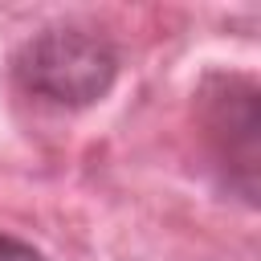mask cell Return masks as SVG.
<instances>
[{
    "mask_svg": "<svg viewBox=\"0 0 261 261\" xmlns=\"http://www.w3.org/2000/svg\"><path fill=\"white\" fill-rule=\"evenodd\" d=\"M196 118L220 184L245 204L257 200L261 94L245 73H208L196 94Z\"/></svg>",
    "mask_w": 261,
    "mask_h": 261,
    "instance_id": "2",
    "label": "cell"
},
{
    "mask_svg": "<svg viewBox=\"0 0 261 261\" xmlns=\"http://www.w3.org/2000/svg\"><path fill=\"white\" fill-rule=\"evenodd\" d=\"M118 45L86 24H49L12 57V82L24 98L53 110H82L110 94L118 77Z\"/></svg>",
    "mask_w": 261,
    "mask_h": 261,
    "instance_id": "1",
    "label": "cell"
},
{
    "mask_svg": "<svg viewBox=\"0 0 261 261\" xmlns=\"http://www.w3.org/2000/svg\"><path fill=\"white\" fill-rule=\"evenodd\" d=\"M0 261H49L37 245L12 237V232H0Z\"/></svg>",
    "mask_w": 261,
    "mask_h": 261,
    "instance_id": "3",
    "label": "cell"
}]
</instances>
